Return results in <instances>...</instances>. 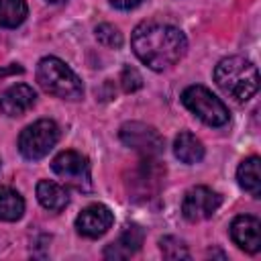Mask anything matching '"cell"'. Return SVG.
Returning a JSON list of instances; mask_svg holds the SVG:
<instances>
[{
	"mask_svg": "<svg viewBox=\"0 0 261 261\" xmlns=\"http://www.w3.org/2000/svg\"><path fill=\"white\" fill-rule=\"evenodd\" d=\"M29 14L24 0H0V27L14 29L24 22Z\"/></svg>",
	"mask_w": 261,
	"mask_h": 261,
	"instance_id": "cell-18",
	"label": "cell"
},
{
	"mask_svg": "<svg viewBox=\"0 0 261 261\" xmlns=\"http://www.w3.org/2000/svg\"><path fill=\"white\" fill-rule=\"evenodd\" d=\"M159 249L165 259H190V251L184 241L177 237H163L159 241Z\"/></svg>",
	"mask_w": 261,
	"mask_h": 261,
	"instance_id": "cell-19",
	"label": "cell"
},
{
	"mask_svg": "<svg viewBox=\"0 0 261 261\" xmlns=\"http://www.w3.org/2000/svg\"><path fill=\"white\" fill-rule=\"evenodd\" d=\"M37 200L41 202L43 208H47L51 212H61L69 204V194L57 181L41 179L37 184Z\"/></svg>",
	"mask_w": 261,
	"mask_h": 261,
	"instance_id": "cell-14",
	"label": "cell"
},
{
	"mask_svg": "<svg viewBox=\"0 0 261 261\" xmlns=\"http://www.w3.org/2000/svg\"><path fill=\"white\" fill-rule=\"evenodd\" d=\"M24 214V200L22 196L8 188L0 186V220L4 222H14Z\"/></svg>",
	"mask_w": 261,
	"mask_h": 261,
	"instance_id": "cell-17",
	"label": "cell"
},
{
	"mask_svg": "<svg viewBox=\"0 0 261 261\" xmlns=\"http://www.w3.org/2000/svg\"><path fill=\"white\" fill-rule=\"evenodd\" d=\"M173 155L181 163L194 165V163H200L204 159V145H202V141L196 135L184 130L173 141Z\"/></svg>",
	"mask_w": 261,
	"mask_h": 261,
	"instance_id": "cell-15",
	"label": "cell"
},
{
	"mask_svg": "<svg viewBox=\"0 0 261 261\" xmlns=\"http://www.w3.org/2000/svg\"><path fill=\"white\" fill-rule=\"evenodd\" d=\"M120 86H122L124 92H137L143 86V77L135 67L126 65L122 69V73H120Z\"/></svg>",
	"mask_w": 261,
	"mask_h": 261,
	"instance_id": "cell-21",
	"label": "cell"
},
{
	"mask_svg": "<svg viewBox=\"0 0 261 261\" xmlns=\"http://www.w3.org/2000/svg\"><path fill=\"white\" fill-rule=\"evenodd\" d=\"M230 239L234 245L247 253H257L261 249V222L251 214H241L230 224Z\"/></svg>",
	"mask_w": 261,
	"mask_h": 261,
	"instance_id": "cell-11",
	"label": "cell"
},
{
	"mask_svg": "<svg viewBox=\"0 0 261 261\" xmlns=\"http://www.w3.org/2000/svg\"><path fill=\"white\" fill-rule=\"evenodd\" d=\"M120 141L143 157H157L163 151V137L145 122H126L118 130Z\"/></svg>",
	"mask_w": 261,
	"mask_h": 261,
	"instance_id": "cell-7",
	"label": "cell"
},
{
	"mask_svg": "<svg viewBox=\"0 0 261 261\" xmlns=\"http://www.w3.org/2000/svg\"><path fill=\"white\" fill-rule=\"evenodd\" d=\"M35 100H37V94L31 86L14 84L0 94V112L6 116H20L29 108H33Z\"/></svg>",
	"mask_w": 261,
	"mask_h": 261,
	"instance_id": "cell-12",
	"label": "cell"
},
{
	"mask_svg": "<svg viewBox=\"0 0 261 261\" xmlns=\"http://www.w3.org/2000/svg\"><path fill=\"white\" fill-rule=\"evenodd\" d=\"M259 157H249L245 159L239 169H237V179H239V186L249 192L253 198H259L261 196V173H259Z\"/></svg>",
	"mask_w": 261,
	"mask_h": 261,
	"instance_id": "cell-16",
	"label": "cell"
},
{
	"mask_svg": "<svg viewBox=\"0 0 261 261\" xmlns=\"http://www.w3.org/2000/svg\"><path fill=\"white\" fill-rule=\"evenodd\" d=\"M57 141H59V126L49 118H41V120L29 124L20 133L18 151L24 159L39 161L55 147Z\"/></svg>",
	"mask_w": 261,
	"mask_h": 261,
	"instance_id": "cell-5",
	"label": "cell"
},
{
	"mask_svg": "<svg viewBox=\"0 0 261 261\" xmlns=\"http://www.w3.org/2000/svg\"><path fill=\"white\" fill-rule=\"evenodd\" d=\"M47 2H63V0H47Z\"/></svg>",
	"mask_w": 261,
	"mask_h": 261,
	"instance_id": "cell-23",
	"label": "cell"
},
{
	"mask_svg": "<svg viewBox=\"0 0 261 261\" xmlns=\"http://www.w3.org/2000/svg\"><path fill=\"white\" fill-rule=\"evenodd\" d=\"M214 82L237 102H247L259 90V73L255 63L239 55L218 61V65L214 67Z\"/></svg>",
	"mask_w": 261,
	"mask_h": 261,
	"instance_id": "cell-2",
	"label": "cell"
},
{
	"mask_svg": "<svg viewBox=\"0 0 261 261\" xmlns=\"http://www.w3.org/2000/svg\"><path fill=\"white\" fill-rule=\"evenodd\" d=\"M135 55L153 71H163L173 67L188 49L186 35L167 22L145 20L141 22L130 37Z\"/></svg>",
	"mask_w": 261,
	"mask_h": 261,
	"instance_id": "cell-1",
	"label": "cell"
},
{
	"mask_svg": "<svg viewBox=\"0 0 261 261\" xmlns=\"http://www.w3.org/2000/svg\"><path fill=\"white\" fill-rule=\"evenodd\" d=\"M184 106L208 126H224L230 118L226 104L204 86H188L181 92Z\"/></svg>",
	"mask_w": 261,
	"mask_h": 261,
	"instance_id": "cell-4",
	"label": "cell"
},
{
	"mask_svg": "<svg viewBox=\"0 0 261 261\" xmlns=\"http://www.w3.org/2000/svg\"><path fill=\"white\" fill-rule=\"evenodd\" d=\"M143 239H145L143 228H141L139 224H128V226L120 232V237H118L116 241H112V243L104 249V257H106V259H126V257L135 255V253L141 249Z\"/></svg>",
	"mask_w": 261,
	"mask_h": 261,
	"instance_id": "cell-13",
	"label": "cell"
},
{
	"mask_svg": "<svg viewBox=\"0 0 261 261\" xmlns=\"http://www.w3.org/2000/svg\"><path fill=\"white\" fill-rule=\"evenodd\" d=\"M51 169L69 188H73L77 192H90L92 173H90V163H88L86 155H82L77 151H61L51 161Z\"/></svg>",
	"mask_w": 261,
	"mask_h": 261,
	"instance_id": "cell-6",
	"label": "cell"
},
{
	"mask_svg": "<svg viewBox=\"0 0 261 261\" xmlns=\"http://www.w3.org/2000/svg\"><path fill=\"white\" fill-rule=\"evenodd\" d=\"M37 82L45 92L63 100H80L84 96L82 80L59 57H43L39 61Z\"/></svg>",
	"mask_w": 261,
	"mask_h": 261,
	"instance_id": "cell-3",
	"label": "cell"
},
{
	"mask_svg": "<svg viewBox=\"0 0 261 261\" xmlns=\"http://www.w3.org/2000/svg\"><path fill=\"white\" fill-rule=\"evenodd\" d=\"M96 39L108 49H118L122 45V33L114 24H108V22L96 27Z\"/></svg>",
	"mask_w": 261,
	"mask_h": 261,
	"instance_id": "cell-20",
	"label": "cell"
},
{
	"mask_svg": "<svg viewBox=\"0 0 261 261\" xmlns=\"http://www.w3.org/2000/svg\"><path fill=\"white\" fill-rule=\"evenodd\" d=\"M143 0H110V4L114 8H120V10H130L135 6H139Z\"/></svg>",
	"mask_w": 261,
	"mask_h": 261,
	"instance_id": "cell-22",
	"label": "cell"
},
{
	"mask_svg": "<svg viewBox=\"0 0 261 261\" xmlns=\"http://www.w3.org/2000/svg\"><path fill=\"white\" fill-rule=\"evenodd\" d=\"M165 167H161L153 157H145L135 167L130 179H128V192H133V198L147 200L153 194H157L161 179H163Z\"/></svg>",
	"mask_w": 261,
	"mask_h": 261,
	"instance_id": "cell-9",
	"label": "cell"
},
{
	"mask_svg": "<svg viewBox=\"0 0 261 261\" xmlns=\"http://www.w3.org/2000/svg\"><path fill=\"white\" fill-rule=\"evenodd\" d=\"M220 204H222V196L218 192L206 186H196L186 192L181 202V212L190 222H198V220L210 218Z\"/></svg>",
	"mask_w": 261,
	"mask_h": 261,
	"instance_id": "cell-8",
	"label": "cell"
},
{
	"mask_svg": "<svg viewBox=\"0 0 261 261\" xmlns=\"http://www.w3.org/2000/svg\"><path fill=\"white\" fill-rule=\"evenodd\" d=\"M114 222V214L108 206L104 204H90L86 206L77 218H75V228L80 234L88 239H98L102 237Z\"/></svg>",
	"mask_w": 261,
	"mask_h": 261,
	"instance_id": "cell-10",
	"label": "cell"
}]
</instances>
